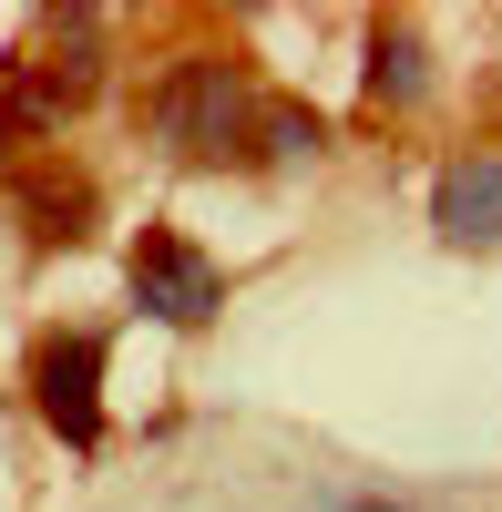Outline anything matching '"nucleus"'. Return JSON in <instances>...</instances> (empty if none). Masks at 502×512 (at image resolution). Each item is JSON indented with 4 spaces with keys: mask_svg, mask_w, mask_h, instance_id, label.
I'll return each mask as SVG.
<instances>
[{
    "mask_svg": "<svg viewBox=\"0 0 502 512\" xmlns=\"http://www.w3.org/2000/svg\"><path fill=\"white\" fill-rule=\"evenodd\" d=\"M246 144H257V164L287 175V164H318V154H328V123H318L308 103H257V134H246Z\"/></svg>",
    "mask_w": 502,
    "mask_h": 512,
    "instance_id": "obj_7",
    "label": "nucleus"
},
{
    "mask_svg": "<svg viewBox=\"0 0 502 512\" xmlns=\"http://www.w3.org/2000/svg\"><path fill=\"white\" fill-rule=\"evenodd\" d=\"M144 113H154L164 154H185V164H226V154H246V134H257V93H246L236 52H175Z\"/></svg>",
    "mask_w": 502,
    "mask_h": 512,
    "instance_id": "obj_1",
    "label": "nucleus"
},
{
    "mask_svg": "<svg viewBox=\"0 0 502 512\" xmlns=\"http://www.w3.org/2000/svg\"><path fill=\"white\" fill-rule=\"evenodd\" d=\"M421 93H431V52H421V31H410V21H380V31H369V103L410 113Z\"/></svg>",
    "mask_w": 502,
    "mask_h": 512,
    "instance_id": "obj_5",
    "label": "nucleus"
},
{
    "mask_svg": "<svg viewBox=\"0 0 502 512\" xmlns=\"http://www.w3.org/2000/svg\"><path fill=\"white\" fill-rule=\"evenodd\" d=\"M31 410L62 451H93L103 441V338L93 328H62L31 349Z\"/></svg>",
    "mask_w": 502,
    "mask_h": 512,
    "instance_id": "obj_3",
    "label": "nucleus"
},
{
    "mask_svg": "<svg viewBox=\"0 0 502 512\" xmlns=\"http://www.w3.org/2000/svg\"><path fill=\"white\" fill-rule=\"evenodd\" d=\"M123 287H134V308L154 328H205V318L226 308V267L185 226H144L134 246H123Z\"/></svg>",
    "mask_w": 502,
    "mask_h": 512,
    "instance_id": "obj_2",
    "label": "nucleus"
},
{
    "mask_svg": "<svg viewBox=\"0 0 502 512\" xmlns=\"http://www.w3.org/2000/svg\"><path fill=\"white\" fill-rule=\"evenodd\" d=\"M431 236L462 246V256H492L502 246V154H451L441 185H431Z\"/></svg>",
    "mask_w": 502,
    "mask_h": 512,
    "instance_id": "obj_4",
    "label": "nucleus"
},
{
    "mask_svg": "<svg viewBox=\"0 0 502 512\" xmlns=\"http://www.w3.org/2000/svg\"><path fill=\"white\" fill-rule=\"evenodd\" d=\"M0 175H11V134H0Z\"/></svg>",
    "mask_w": 502,
    "mask_h": 512,
    "instance_id": "obj_8",
    "label": "nucleus"
},
{
    "mask_svg": "<svg viewBox=\"0 0 502 512\" xmlns=\"http://www.w3.org/2000/svg\"><path fill=\"white\" fill-rule=\"evenodd\" d=\"M21 216H31V246H72L82 226H93V175H31Z\"/></svg>",
    "mask_w": 502,
    "mask_h": 512,
    "instance_id": "obj_6",
    "label": "nucleus"
}]
</instances>
